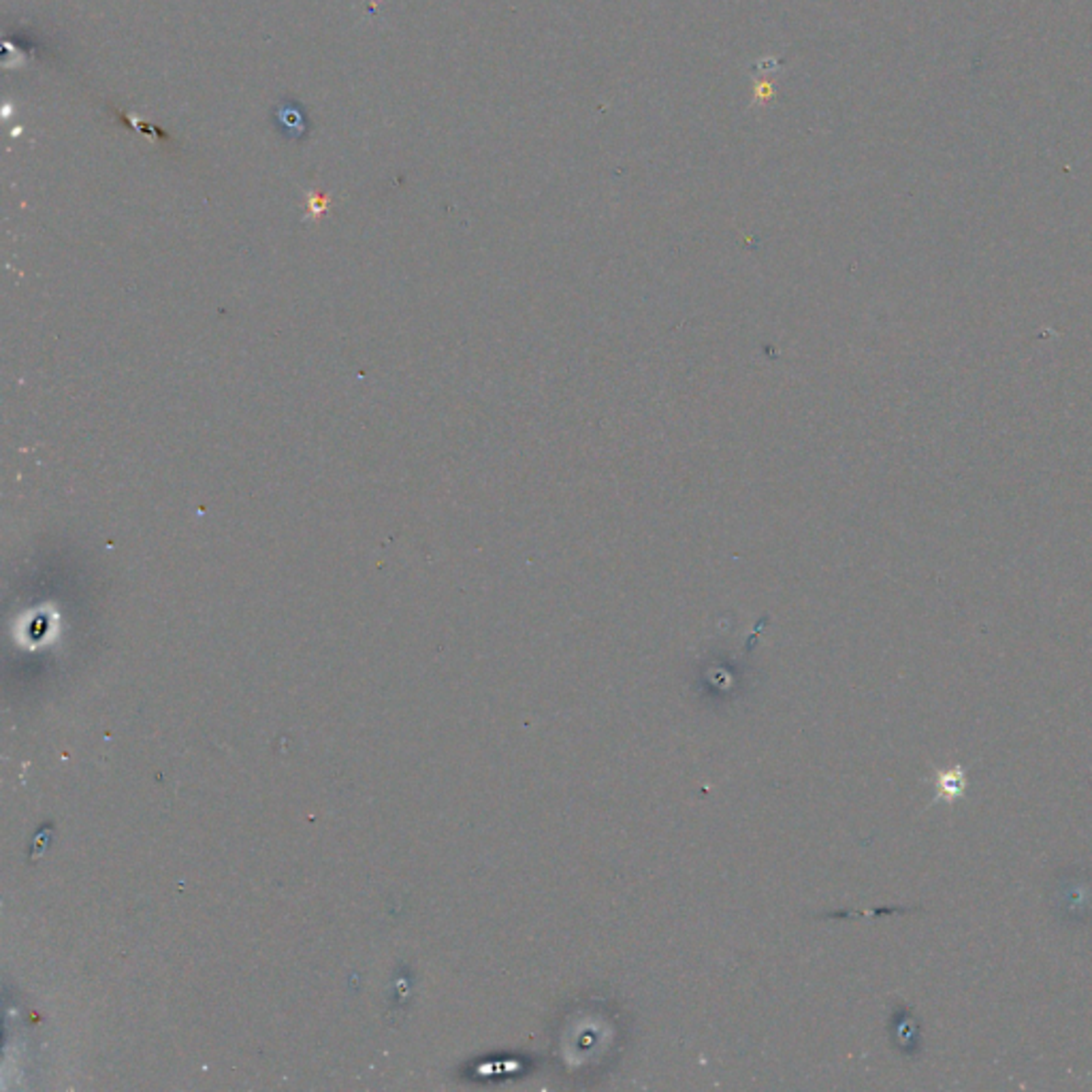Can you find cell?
<instances>
[{"instance_id": "cell-3", "label": "cell", "mask_w": 1092, "mask_h": 1092, "mask_svg": "<svg viewBox=\"0 0 1092 1092\" xmlns=\"http://www.w3.org/2000/svg\"><path fill=\"white\" fill-rule=\"evenodd\" d=\"M271 125L289 141H303L310 135V118L295 99H282L273 107Z\"/></svg>"}, {"instance_id": "cell-2", "label": "cell", "mask_w": 1092, "mask_h": 1092, "mask_svg": "<svg viewBox=\"0 0 1092 1092\" xmlns=\"http://www.w3.org/2000/svg\"><path fill=\"white\" fill-rule=\"evenodd\" d=\"M1058 912L1069 920H1087L1092 915V879L1088 875H1077V892L1071 877L1058 879Z\"/></svg>"}, {"instance_id": "cell-4", "label": "cell", "mask_w": 1092, "mask_h": 1092, "mask_svg": "<svg viewBox=\"0 0 1092 1092\" xmlns=\"http://www.w3.org/2000/svg\"><path fill=\"white\" fill-rule=\"evenodd\" d=\"M937 788L941 790V794H944L947 801H952V798H958L962 794V790H965V775L956 769L950 772H944L939 779V785Z\"/></svg>"}, {"instance_id": "cell-1", "label": "cell", "mask_w": 1092, "mask_h": 1092, "mask_svg": "<svg viewBox=\"0 0 1092 1092\" xmlns=\"http://www.w3.org/2000/svg\"><path fill=\"white\" fill-rule=\"evenodd\" d=\"M783 73H785L783 62L777 60L775 56L762 58V60L751 64L749 75H751L753 86H751L749 109H764L770 105V101L775 99V94H777L779 77H781Z\"/></svg>"}]
</instances>
